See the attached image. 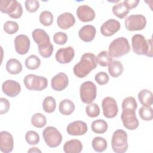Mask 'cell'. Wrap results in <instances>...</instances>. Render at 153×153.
<instances>
[{"label": "cell", "mask_w": 153, "mask_h": 153, "mask_svg": "<svg viewBox=\"0 0 153 153\" xmlns=\"http://www.w3.org/2000/svg\"><path fill=\"white\" fill-rule=\"evenodd\" d=\"M96 30L94 26L87 25L82 26L78 32L79 38L84 42H89L92 41L96 36Z\"/></svg>", "instance_id": "44dd1931"}, {"label": "cell", "mask_w": 153, "mask_h": 153, "mask_svg": "<svg viewBox=\"0 0 153 153\" xmlns=\"http://www.w3.org/2000/svg\"><path fill=\"white\" fill-rule=\"evenodd\" d=\"M91 127L94 133L96 134H103L107 131L108 125L105 120L98 119L92 122Z\"/></svg>", "instance_id": "83f0119b"}, {"label": "cell", "mask_w": 153, "mask_h": 153, "mask_svg": "<svg viewBox=\"0 0 153 153\" xmlns=\"http://www.w3.org/2000/svg\"><path fill=\"white\" fill-rule=\"evenodd\" d=\"M92 148L93 149L98 152L105 151L108 146V143L105 139L102 137L97 136L94 137L91 142Z\"/></svg>", "instance_id": "f546056e"}, {"label": "cell", "mask_w": 153, "mask_h": 153, "mask_svg": "<svg viewBox=\"0 0 153 153\" xmlns=\"http://www.w3.org/2000/svg\"><path fill=\"white\" fill-rule=\"evenodd\" d=\"M25 139L28 144L34 145H37L39 143L40 138L37 132L33 130H29L27 131L25 134Z\"/></svg>", "instance_id": "8d00e7d4"}, {"label": "cell", "mask_w": 153, "mask_h": 153, "mask_svg": "<svg viewBox=\"0 0 153 153\" xmlns=\"http://www.w3.org/2000/svg\"><path fill=\"white\" fill-rule=\"evenodd\" d=\"M3 93L8 97H16L21 91V85L16 81L8 79L4 81L2 85Z\"/></svg>", "instance_id": "9a60e30c"}, {"label": "cell", "mask_w": 153, "mask_h": 153, "mask_svg": "<svg viewBox=\"0 0 153 153\" xmlns=\"http://www.w3.org/2000/svg\"><path fill=\"white\" fill-rule=\"evenodd\" d=\"M103 115L107 118H113L117 116L118 112L117 103L112 97H106L102 102Z\"/></svg>", "instance_id": "8fae6325"}, {"label": "cell", "mask_w": 153, "mask_h": 153, "mask_svg": "<svg viewBox=\"0 0 153 153\" xmlns=\"http://www.w3.org/2000/svg\"><path fill=\"white\" fill-rule=\"evenodd\" d=\"M23 83L26 88L29 90L41 91L46 88L48 85V81L45 77L35 74L26 75Z\"/></svg>", "instance_id": "8992f818"}, {"label": "cell", "mask_w": 153, "mask_h": 153, "mask_svg": "<svg viewBox=\"0 0 153 153\" xmlns=\"http://www.w3.org/2000/svg\"><path fill=\"white\" fill-rule=\"evenodd\" d=\"M0 114H4L7 113L10 107V104L9 101L5 98H0Z\"/></svg>", "instance_id": "ee69618b"}, {"label": "cell", "mask_w": 153, "mask_h": 153, "mask_svg": "<svg viewBox=\"0 0 153 153\" xmlns=\"http://www.w3.org/2000/svg\"><path fill=\"white\" fill-rule=\"evenodd\" d=\"M56 108V102L55 99L52 96L46 97L42 102L43 110L47 113L53 112Z\"/></svg>", "instance_id": "d6a6232c"}, {"label": "cell", "mask_w": 153, "mask_h": 153, "mask_svg": "<svg viewBox=\"0 0 153 153\" xmlns=\"http://www.w3.org/2000/svg\"><path fill=\"white\" fill-rule=\"evenodd\" d=\"M112 148L115 153H124L128 149L127 134L121 129L115 130L111 139Z\"/></svg>", "instance_id": "277c9868"}, {"label": "cell", "mask_w": 153, "mask_h": 153, "mask_svg": "<svg viewBox=\"0 0 153 153\" xmlns=\"http://www.w3.org/2000/svg\"><path fill=\"white\" fill-rule=\"evenodd\" d=\"M53 41L58 45H64L68 41V36L65 32H57L53 35Z\"/></svg>", "instance_id": "b9f144b4"}, {"label": "cell", "mask_w": 153, "mask_h": 153, "mask_svg": "<svg viewBox=\"0 0 153 153\" xmlns=\"http://www.w3.org/2000/svg\"><path fill=\"white\" fill-rule=\"evenodd\" d=\"M133 51L136 54L152 57V39H146L141 34H135L131 38Z\"/></svg>", "instance_id": "7a4b0ae2"}, {"label": "cell", "mask_w": 153, "mask_h": 153, "mask_svg": "<svg viewBox=\"0 0 153 153\" xmlns=\"http://www.w3.org/2000/svg\"><path fill=\"white\" fill-rule=\"evenodd\" d=\"M69 84V79L67 75L63 72H59L54 76L51 81V88L57 91L65 89Z\"/></svg>", "instance_id": "ac0fdd59"}, {"label": "cell", "mask_w": 153, "mask_h": 153, "mask_svg": "<svg viewBox=\"0 0 153 153\" xmlns=\"http://www.w3.org/2000/svg\"><path fill=\"white\" fill-rule=\"evenodd\" d=\"M79 95L80 99L83 103L87 104L91 103L96 97V85L90 81L83 82L79 88Z\"/></svg>", "instance_id": "9c48e42d"}, {"label": "cell", "mask_w": 153, "mask_h": 153, "mask_svg": "<svg viewBox=\"0 0 153 153\" xmlns=\"http://www.w3.org/2000/svg\"><path fill=\"white\" fill-rule=\"evenodd\" d=\"M32 36L34 41L39 46H44L49 44L50 39L47 33L43 29H36L32 31Z\"/></svg>", "instance_id": "7402d4cb"}, {"label": "cell", "mask_w": 153, "mask_h": 153, "mask_svg": "<svg viewBox=\"0 0 153 153\" xmlns=\"http://www.w3.org/2000/svg\"><path fill=\"white\" fill-rule=\"evenodd\" d=\"M140 117L144 121H151L153 118V110L151 106H143L139 110Z\"/></svg>", "instance_id": "d590c367"}, {"label": "cell", "mask_w": 153, "mask_h": 153, "mask_svg": "<svg viewBox=\"0 0 153 153\" xmlns=\"http://www.w3.org/2000/svg\"><path fill=\"white\" fill-rule=\"evenodd\" d=\"M0 10L13 19H19L23 14L22 5L16 0L0 1Z\"/></svg>", "instance_id": "5b68a950"}, {"label": "cell", "mask_w": 153, "mask_h": 153, "mask_svg": "<svg viewBox=\"0 0 153 153\" xmlns=\"http://www.w3.org/2000/svg\"><path fill=\"white\" fill-rule=\"evenodd\" d=\"M121 27L120 23L114 19L104 22L100 27V32L105 36H111L117 33Z\"/></svg>", "instance_id": "7c38bea8"}, {"label": "cell", "mask_w": 153, "mask_h": 153, "mask_svg": "<svg viewBox=\"0 0 153 153\" xmlns=\"http://www.w3.org/2000/svg\"><path fill=\"white\" fill-rule=\"evenodd\" d=\"M4 30L8 34L12 35L16 33L19 30V25L14 21H7L3 26Z\"/></svg>", "instance_id": "f35d334b"}, {"label": "cell", "mask_w": 153, "mask_h": 153, "mask_svg": "<svg viewBox=\"0 0 153 153\" xmlns=\"http://www.w3.org/2000/svg\"><path fill=\"white\" fill-rule=\"evenodd\" d=\"M95 81L100 85L106 84L109 81V76L105 72H100L94 76Z\"/></svg>", "instance_id": "7bdbcfd3"}, {"label": "cell", "mask_w": 153, "mask_h": 153, "mask_svg": "<svg viewBox=\"0 0 153 153\" xmlns=\"http://www.w3.org/2000/svg\"><path fill=\"white\" fill-rule=\"evenodd\" d=\"M75 23V19L74 15L71 13H64L60 14L57 19L58 26L63 30L68 29L73 26Z\"/></svg>", "instance_id": "ffe728a7"}, {"label": "cell", "mask_w": 153, "mask_h": 153, "mask_svg": "<svg viewBox=\"0 0 153 153\" xmlns=\"http://www.w3.org/2000/svg\"><path fill=\"white\" fill-rule=\"evenodd\" d=\"M28 152H41V151L36 147H32L28 151Z\"/></svg>", "instance_id": "bcb514c9"}, {"label": "cell", "mask_w": 153, "mask_h": 153, "mask_svg": "<svg viewBox=\"0 0 153 153\" xmlns=\"http://www.w3.org/2000/svg\"><path fill=\"white\" fill-rule=\"evenodd\" d=\"M25 8L29 13H35L39 8V2L37 0H26L25 2Z\"/></svg>", "instance_id": "60d3db41"}, {"label": "cell", "mask_w": 153, "mask_h": 153, "mask_svg": "<svg viewBox=\"0 0 153 153\" xmlns=\"http://www.w3.org/2000/svg\"><path fill=\"white\" fill-rule=\"evenodd\" d=\"M63 148L66 153H79L82 150V144L79 140L71 139L65 142Z\"/></svg>", "instance_id": "603a6c76"}, {"label": "cell", "mask_w": 153, "mask_h": 153, "mask_svg": "<svg viewBox=\"0 0 153 153\" xmlns=\"http://www.w3.org/2000/svg\"><path fill=\"white\" fill-rule=\"evenodd\" d=\"M7 71L12 75L20 74L22 71V65L21 62L16 59H10L6 63Z\"/></svg>", "instance_id": "cb8c5ba5"}, {"label": "cell", "mask_w": 153, "mask_h": 153, "mask_svg": "<svg viewBox=\"0 0 153 153\" xmlns=\"http://www.w3.org/2000/svg\"><path fill=\"white\" fill-rule=\"evenodd\" d=\"M30 121L32 124L37 128H42L47 124V118L41 113H36L33 115Z\"/></svg>", "instance_id": "836d02e7"}, {"label": "cell", "mask_w": 153, "mask_h": 153, "mask_svg": "<svg viewBox=\"0 0 153 153\" xmlns=\"http://www.w3.org/2000/svg\"><path fill=\"white\" fill-rule=\"evenodd\" d=\"M108 72L109 75L113 78H117L120 76L123 72V65L118 60H112L108 65Z\"/></svg>", "instance_id": "d4e9b609"}, {"label": "cell", "mask_w": 153, "mask_h": 153, "mask_svg": "<svg viewBox=\"0 0 153 153\" xmlns=\"http://www.w3.org/2000/svg\"><path fill=\"white\" fill-rule=\"evenodd\" d=\"M138 99L143 106H151L153 103L152 93L147 89H143L138 93Z\"/></svg>", "instance_id": "4316f807"}, {"label": "cell", "mask_w": 153, "mask_h": 153, "mask_svg": "<svg viewBox=\"0 0 153 153\" xmlns=\"http://www.w3.org/2000/svg\"><path fill=\"white\" fill-rule=\"evenodd\" d=\"M88 130L87 124L80 120L75 121L68 124L66 131L71 136H81L85 134Z\"/></svg>", "instance_id": "e0dca14e"}, {"label": "cell", "mask_w": 153, "mask_h": 153, "mask_svg": "<svg viewBox=\"0 0 153 153\" xmlns=\"http://www.w3.org/2000/svg\"><path fill=\"white\" fill-rule=\"evenodd\" d=\"M76 16L82 22H88L93 21L95 18V12L92 8L87 5H82L78 7Z\"/></svg>", "instance_id": "d6986e66"}, {"label": "cell", "mask_w": 153, "mask_h": 153, "mask_svg": "<svg viewBox=\"0 0 153 153\" xmlns=\"http://www.w3.org/2000/svg\"><path fill=\"white\" fill-rule=\"evenodd\" d=\"M97 65L96 56L91 53H86L82 55L79 62L75 65L73 72L78 78H84Z\"/></svg>", "instance_id": "6da1fadb"}, {"label": "cell", "mask_w": 153, "mask_h": 153, "mask_svg": "<svg viewBox=\"0 0 153 153\" xmlns=\"http://www.w3.org/2000/svg\"><path fill=\"white\" fill-rule=\"evenodd\" d=\"M43 139L46 145L50 148L59 146L62 141V135L54 127L48 126L42 131Z\"/></svg>", "instance_id": "52a82bcc"}, {"label": "cell", "mask_w": 153, "mask_h": 153, "mask_svg": "<svg viewBox=\"0 0 153 153\" xmlns=\"http://www.w3.org/2000/svg\"><path fill=\"white\" fill-rule=\"evenodd\" d=\"M14 148V140L12 134L7 131L0 133V150L4 153L11 152Z\"/></svg>", "instance_id": "2e32d148"}, {"label": "cell", "mask_w": 153, "mask_h": 153, "mask_svg": "<svg viewBox=\"0 0 153 153\" xmlns=\"http://www.w3.org/2000/svg\"><path fill=\"white\" fill-rule=\"evenodd\" d=\"M75 56V51L73 47H67L61 48L56 53V60L61 64H66L71 62Z\"/></svg>", "instance_id": "5bb4252c"}, {"label": "cell", "mask_w": 153, "mask_h": 153, "mask_svg": "<svg viewBox=\"0 0 153 153\" xmlns=\"http://www.w3.org/2000/svg\"><path fill=\"white\" fill-rule=\"evenodd\" d=\"M112 10L114 14L120 19H124L130 12V10L124 4L123 2L115 4Z\"/></svg>", "instance_id": "f1b7e54d"}, {"label": "cell", "mask_w": 153, "mask_h": 153, "mask_svg": "<svg viewBox=\"0 0 153 153\" xmlns=\"http://www.w3.org/2000/svg\"><path fill=\"white\" fill-rule=\"evenodd\" d=\"M97 62L100 66L105 67L108 66V65L112 61V57L109 54L108 51L103 50L100 51L96 56Z\"/></svg>", "instance_id": "4dcf8cb0"}, {"label": "cell", "mask_w": 153, "mask_h": 153, "mask_svg": "<svg viewBox=\"0 0 153 153\" xmlns=\"http://www.w3.org/2000/svg\"><path fill=\"white\" fill-rule=\"evenodd\" d=\"M124 24L127 30H141L146 26V17L142 14H133L126 18Z\"/></svg>", "instance_id": "30bf717a"}, {"label": "cell", "mask_w": 153, "mask_h": 153, "mask_svg": "<svg viewBox=\"0 0 153 153\" xmlns=\"http://www.w3.org/2000/svg\"><path fill=\"white\" fill-rule=\"evenodd\" d=\"M30 45V39L26 35H19L14 39L15 50L19 54H26L29 50Z\"/></svg>", "instance_id": "4fadbf2b"}, {"label": "cell", "mask_w": 153, "mask_h": 153, "mask_svg": "<svg viewBox=\"0 0 153 153\" xmlns=\"http://www.w3.org/2000/svg\"><path fill=\"white\" fill-rule=\"evenodd\" d=\"M123 112L121 115V119L123 126L127 129L134 130L136 129L139 125V120L136 115V108L125 107L122 108Z\"/></svg>", "instance_id": "ba28073f"}, {"label": "cell", "mask_w": 153, "mask_h": 153, "mask_svg": "<svg viewBox=\"0 0 153 153\" xmlns=\"http://www.w3.org/2000/svg\"><path fill=\"white\" fill-rule=\"evenodd\" d=\"M123 3L129 10H131L137 6L139 3V0H124Z\"/></svg>", "instance_id": "f6af8a7d"}, {"label": "cell", "mask_w": 153, "mask_h": 153, "mask_svg": "<svg viewBox=\"0 0 153 153\" xmlns=\"http://www.w3.org/2000/svg\"><path fill=\"white\" fill-rule=\"evenodd\" d=\"M53 45L51 43L44 46L38 47L39 54L44 58L50 57L53 52Z\"/></svg>", "instance_id": "ab89813d"}, {"label": "cell", "mask_w": 153, "mask_h": 153, "mask_svg": "<svg viewBox=\"0 0 153 153\" xmlns=\"http://www.w3.org/2000/svg\"><path fill=\"white\" fill-rule=\"evenodd\" d=\"M85 112L87 115L91 118H95L100 114V108L97 104L91 103L88 104L85 108Z\"/></svg>", "instance_id": "74e56055"}, {"label": "cell", "mask_w": 153, "mask_h": 153, "mask_svg": "<svg viewBox=\"0 0 153 153\" xmlns=\"http://www.w3.org/2000/svg\"><path fill=\"white\" fill-rule=\"evenodd\" d=\"M39 19L40 23L42 25L45 26H49L53 23V16L50 11L45 10L41 13Z\"/></svg>", "instance_id": "e575fe53"}, {"label": "cell", "mask_w": 153, "mask_h": 153, "mask_svg": "<svg viewBox=\"0 0 153 153\" xmlns=\"http://www.w3.org/2000/svg\"><path fill=\"white\" fill-rule=\"evenodd\" d=\"M75 108V104L69 99H64L62 100L59 105V109L60 114L64 115H69L72 114L74 112Z\"/></svg>", "instance_id": "484cf974"}, {"label": "cell", "mask_w": 153, "mask_h": 153, "mask_svg": "<svg viewBox=\"0 0 153 153\" xmlns=\"http://www.w3.org/2000/svg\"><path fill=\"white\" fill-rule=\"evenodd\" d=\"M130 46L127 38L118 37L114 39L109 44L108 53L112 57L119 58L129 53Z\"/></svg>", "instance_id": "3957f363"}, {"label": "cell", "mask_w": 153, "mask_h": 153, "mask_svg": "<svg viewBox=\"0 0 153 153\" xmlns=\"http://www.w3.org/2000/svg\"><path fill=\"white\" fill-rule=\"evenodd\" d=\"M25 64L28 69L35 70L39 67L41 65V60L37 56L32 54L26 58Z\"/></svg>", "instance_id": "1f68e13d"}]
</instances>
